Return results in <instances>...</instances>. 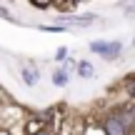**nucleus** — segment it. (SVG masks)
I'll return each instance as SVG.
<instances>
[{
    "mask_svg": "<svg viewBox=\"0 0 135 135\" xmlns=\"http://www.w3.org/2000/svg\"><path fill=\"white\" fill-rule=\"evenodd\" d=\"M125 90H128V95H133V75H128V80H125Z\"/></svg>",
    "mask_w": 135,
    "mask_h": 135,
    "instance_id": "obj_10",
    "label": "nucleus"
},
{
    "mask_svg": "<svg viewBox=\"0 0 135 135\" xmlns=\"http://www.w3.org/2000/svg\"><path fill=\"white\" fill-rule=\"evenodd\" d=\"M23 80H25V85H35V83H38V68L25 65L23 68Z\"/></svg>",
    "mask_w": 135,
    "mask_h": 135,
    "instance_id": "obj_3",
    "label": "nucleus"
},
{
    "mask_svg": "<svg viewBox=\"0 0 135 135\" xmlns=\"http://www.w3.org/2000/svg\"><path fill=\"white\" fill-rule=\"evenodd\" d=\"M35 135H50V133H45V130H43V133H35Z\"/></svg>",
    "mask_w": 135,
    "mask_h": 135,
    "instance_id": "obj_11",
    "label": "nucleus"
},
{
    "mask_svg": "<svg viewBox=\"0 0 135 135\" xmlns=\"http://www.w3.org/2000/svg\"><path fill=\"white\" fill-rule=\"evenodd\" d=\"M35 133H43V120H30L28 123V135H35Z\"/></svg>",
    "mask_w": 135,
    "mask_h": 135,
    "instance_id": "obj_5",
    "label": "nucleus"
},
{
    "mask_svg": "<svg viewBox=\"0 0 135 135\" xmlns=\"http://www.w3.org/2000/svg\"><path fill=\"white\" fill-rule=\"evenodd\" d=\"M65 23L68 25H90V23H95V15H80V18H65Z\"/></svg>",
    "mask_w": 135,
    "mask_h": 135,
    "instance_id": "obj_4",
    "label": "nucleus"
},
{
    "mask_svg": "<svg viewBox=\"0 0 135 135\" xmlns=\"http://www.w3.org/2000/svg\"><path fill=\"white\" fill-rule=\"evenodd\" d=\"M53 8H60V10H75V8H78V3H55Z\"/></svg>",
    "mask_w": 135,
    "mask_h": 135,
    "instance_id": "obj_8",
    "label": "nucleus"
},
{
    "mask_svg": "<svg viewBox=\"0 0 135 135\" xmlns=\"http://www.w3.org/2000/svg\"><path fill=\"white\" fill-rule=\"evenodd\" d=\"M78 73H80L83 78H93V65L90 63H80L78 65Z\"/></svg>",
    "mask_w": 135,
    "mask_h": 135,
    "instance_id": "obj_6",
    "label": "nucleus"
},
{
    "mask_svg": "<svg viewBox=\"0 0 135 135\" xmlns=\"http://www.w3.org/2000/svg\"><path fill=\"white\" fill-rule=\"evenodd\" d=\"M133 108L125 105V108H118V110H113L110 115L105 118V123H103V128H105V135H128L133 130Z\"/></svg>",
    "mask_w": 135,
    "mask_h": 135,
    "instance_id": "obj_1",
    "label": "nucleus"
},
{
    "mask_svg": "<svg viewBox=\"0 0 135 135\" xmlns=\"http://www.w3.org/2000/svg\"><path fill=\"white\" fill-rule=\"evenodd\" d=\"M68 55V48H58V53H55V60H65Z\"/></svg>",
    "mask_w": 135,
    "mask_h": 135,
    "instance_id": "obj_9",
    "label": "nucleus"
},
{
    "mask_svg": "<svg viewBox=\"0 0 135 135\" xmlns=\"http://www.w3.org/2000/svg\"><path fill=\"white\" fill-rule=\"evenodd\" d=\"M120 48H123L120 43H100V40H98V43H90V50H93V53L103 55V58H108V60L115 58V55L120 53Z\"/></svg>",
    "mask_w": 135,
    "mask_h": 135,
    "instance_id": "obj_2",
    "label": "nucleus"
},
{
    "mask_svg": "<svg viewBox=\"0 0 135 135\" xmlns=\"http://www.w3.org/2000/svg\"><path fill=\"white\" fill-rule=\"evenodd\" d=\"M53 83H55V85H60V88H63V85H68V75H65L63 70H58V73L53 75Z\"/></svg>",
    "mask_w": 135,
    "mask_h": 135,
    "instance_id": "obj_7",
    "label": "nucleus"
}]
</instances>
